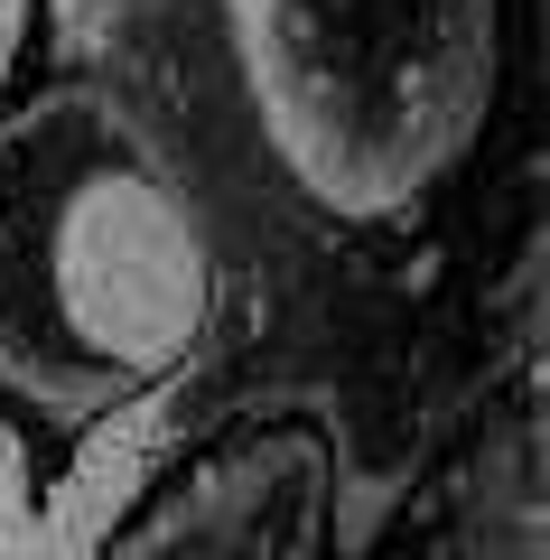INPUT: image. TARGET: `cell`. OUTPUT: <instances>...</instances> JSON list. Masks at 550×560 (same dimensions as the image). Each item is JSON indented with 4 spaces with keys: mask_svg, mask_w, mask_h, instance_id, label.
I'll return each instance as SVG.
<instances>
[{
    "mask_svg": "<svg viewBox=\"0 0 550 560\" xmlns=\"http://www.w3.org/2000/svg\"><path fill=\"white\" fill-rule=\"evenodd\" d=\"M197 234L103 103H47L0 140V346L47 393H113L187 346Z\"/></svg>",
    "mask_w": 550,
    "mask_h": 560,
    "instance_id": "1",
    "label": "cell"
},
{
    "mask_svg": "<svg viewBox=\"0 0 550 560\" xmlns=\"http://www.w3.org/2000/svg\"><path fill=\"white\" fill-rule=\"evenodd\" d=\"M280 160L346 215L401 206L476 121L485 0H234Z\"/></svg>",
    "mask_w": 550,
    "mask_h": 560,
    "instance_id": "2",
    "label": "cell"
}]
</instances>
